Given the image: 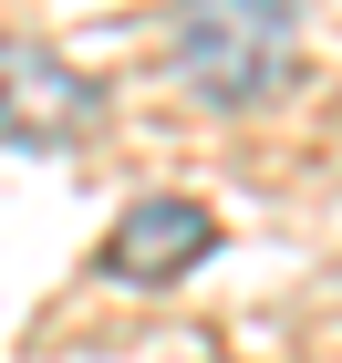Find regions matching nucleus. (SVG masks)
<instances>
[{"label":"nucleus","instance_id":"nucleus-2","mask_svg":"<svg viewBox=\"0 0 342 363\" xmlns=\"http://www.w3.org/2000/svg\"><path fill=\"white\" fill-rule=\"evenodd\" d=\"M104 125V84L84 62H62L52 42H11L0 31V145L21 156H73Z\"/></svg>","mask_w":342,"mask_h":363},{"label":"nucleus","instance_id":"nucleus-1","mask_svg":"<svg viewBox=\"0 0 342 363\" xmlns=\"http://www.w3.org/2000/svg\"><path fill=\"white\" fill-rule=\"evenodd\" d=\"M176 84L198 104L239 114V104H270L290 84V52H301V11L290 0H187L176 11Z\"/></svg>","mask_w":342,"mask_h":363},{"label":"nucleus","instance_id":"nucleus-3","mask_svg":"<svg viewBox=\"0 0 342 363\" xmlns=\"http://www.w3.org/2000/svg\"><path fill=\"white\" fill-rule=\"evenodd\" d=\"M207 250H218V218H207L198 197H135L114 218V239H104V259L125 280H176V270H198Z\"/></svg>","mask_w":342,"mask_h":363}]
</instances>
